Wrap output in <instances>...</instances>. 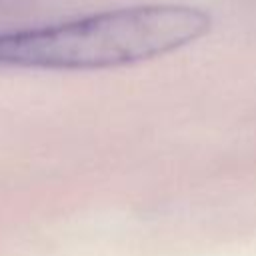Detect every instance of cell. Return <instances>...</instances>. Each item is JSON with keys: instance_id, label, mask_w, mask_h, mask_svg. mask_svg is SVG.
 <instances>
[{"instance_id": "1", "label": "cell", "mask_w": 256, "mask_h": 256, "mask_svg": "<svg viewBox=\"0 0 256 256\" xmlns=\"http://www.w3.org/2000/svg\"><path fill=\"white\" fill-rule=\"evenodd\" d=\"M208 12L186 4H138L74 20L0 32V64L38 70H102L146 62L202 38Z\"/></svg>"}]
</instances>
